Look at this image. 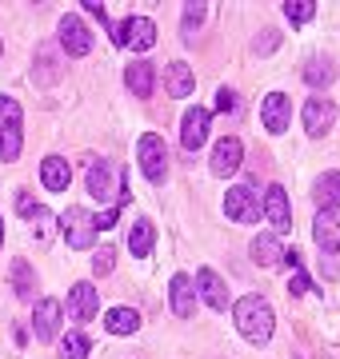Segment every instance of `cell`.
<instances>
[{
  "label": "cell",
  "instance_id": "ffe728a7",
  "mask_svg": "<svg viewBox=\"0 0 340 359\" xmlns=\"http://www.w3.org/2000/svg\"><path fill=\"white\" fill-rule=\"evenodd\" d=\"M164 84H169V96H192V84H197V76H192V68L184 65V60H172L169 68H164Z\"/></svg>",
  "mask_w": 340,
  "mask_h": 359
},
{
  "label": "cell",
  "instance_id": "5b68a950",
  "mask_svg": "<svg viewBox=\"0 0 340 359\" xmlns=\"http://www.w3.org/2000/svg\"><path fill=\"white\" fill-rule=\"evenodd\" d=\"M112 40H117V44H132L136 52H148L157 44V25H152L148 16H129V20L112 25Z\"/></svg>",
  "mask_w": 340,
  "mask_h": 359
},
{
  "label": "cell",
  "instance_id": "836d02e7",
  "mask_svg": "<svg viewBox=\"0 0 340 359\" xmlns=\"http://www.w3.org/2000/svg\"><path fill=\"white\" fill-rule=\"evenodd\" d=\"M276 44H280V36H276L273 28H264V36H256V40H252V52H273Z\"/></svg>",
  "mask_w": 340,
  "mask_h": 359
},
{
  "label": "cell",
  "instance_id": "5bb4252c",
  "mask_svg": "<svg viewBox=\"0 0 340 359\" xmlns=\"http://www.w3.org/2000/svg\"><path fill=\"white\" fill-rule=\"evenodd\" d=\"M264 216H268V224H273L276 231L292 228V208H288V196H285L280 184H273V188L264 192Z\"/></svg>",
  "mask_w": 340,
  "mask_h": 359
},
{
  "label": "cell",
  "instance_id": "d6a6232c",
  "mask_svg": "<svg viewBox=\"0 0 340 359\" xmlns=\"http://www.w3.org/2000/svg\"><path fill=\"white\" fill-rule=\"evenodd\" d=\"M32 224H37V240L44 244V240H48V224H53V216H48V208H37V216H32Z\"/></svg>",
  "mask_w": 340,
  "mask_h": 359
},
{
  "label": "cell",
  "instance_id": "ba28073f",
  "mask_svg": "<svg viewBox=\"0 0 340 359\" xmlns=\"http://www.w3.org/2000/svg\"><path fill=\"white\" fill-rule=\"evenodd\" d=\"M96 311H100V292L92 283H72V292H68V316L77 323H89V320H96Z\"/></svg>",
  "mask_w": 340,
  "mask_h": 359
},
{
  "label": "cell",
  "instance_id": "d6986e66",
  "mask_svg": "<svg viewBox=\"0 0 340 359\" xmlns=\"http://www.w3.org/2000/svg\"><path fill=\"white\" fill-rule=\"evenodd\" d=\"M40 180H44V188H48V192H68L72 168H68V160H60V156H48V160L40 164Z\"/></svg>",
  "mask_w": 340,
  "mask_h": 359
},
{
  "label": "cell",
  "instance_id": "4dcf8cb0",
  "mask_svg": "<svg viewBox=\"0 0 340 359\" xmlns=\"http://www.w3.org/2000/svg\"><path fill=\"white\" fill-rule=\"evenodd\" d=\"M216 112L236 116V112H240V96H236L233 88H221V92H216Z\"/></svg>",
  "mask_w": 340,
  "mask_h": 359
},
{
  "label": "cell",
  "instance_id": "e0dca14e",
  "mask_svg": "<svg viewBox=\"0 0 340 359\" xmlns=\"http://www.w3.org/2000/svg\"><path fill=\"white\" fill-rule=\"evenodd\" d=\"M169 299H172L176 320H188V316H192V308H197V287H192V280H188V276H172Z\"/></svg>",
  "mask_w": 340,
  "mask_h": 359
},
{
  "label": "cell",
  "instance_id": "f1b7e54d",
  "mask_svg": "<svg viewBox=\"0 0 340 359\" xmlns=\"http://www.w3.org/2000/svg\"><path fill=\"white\" fill-rule=\"evenodd\" d=\"M60 359H89V339L80 332L65 335V344H60Z\"/></svg>",
  "mask_w": 340,
  "mask_h": 359
},
{
  "label": "cell",
  "instance_id": "8d00e7d4",
  "mask_svg": "<svg viewBox=\"0 0 340 359\" xmlns=\"http://www.w3.org/2000/svg\"><path fill=\"white\" fill-rule=\"evenodd\" d=\"M117 216H120V208H117V204L108 208L105 216H92V219H96V231H100V228H112V224H117Z\"/></svg>",
  "mask_w": 340,
  "mask_h": 359
},
{
  "label": "cell",
  "instance_id": "277c9868",
  "mask_svg": "<svg viewBox=\"0 0 340 359\" xmlns=\"http://www.w3.org/2000/svg\"><path fill=\"white\" fill-rule=\"evenodd\" d=\"M89 192L96 196V200H112V196H117V208L129 200V188L117 184V168L108 164V160H92V168H89Z\"/></svg>",
  "mask_w": 340,
  "mask_h": 359
},
{
  "label": "cell",
  "instance_id": "74e56055",
  "mask_svg": "<svg viewBox=\"0 0 340 359\" xmlns=\"http://www.w3.org/2000/svg\"><path fill=\"white\" fill-rule=\"evenodd\" d=\"M0 244H4V219H0Z\"/></svg>",
  "mask_w": 340,
  "mask_h": 359
},
{
  "label": "cell",
  "instance_id": "7a4b0ae2",
  "mask_svg": "<svg viewBox=\"0 0 340 359\" xmlns=\"http://www.w3.org/2000/svg\"><path fill=\"white\" fill-rule=\"evenodd\" d=\"M20 140V104L13 96H0V160H16Z\"/></svg>",
  "mask_w": 340,
  "mask_h": 359
},
{
  "label": "cell",
  "instance_id": "f546056e",
  "mask_svg": "<svg viewBox=\"0 0 340 359\" xmlns=\"http://www.w3.org/2000/svg\"><path fill=\"white\" fill-rule=\"evenodd\" d=\"M200 20H204V4H200V0H188V4H184V40L197 36Z\"/></svg>",
  "mask_w": 340,
  "mask_h": 359
},
{
  "label": "cell",
  "instance_id": "8fae6325",
  "mask_svg": "<svg viewBox=\"0 0 340 359\" xmlns=\"http://www.w3.org/2000/svg\"><path fill=\"white\" fill-rule=\"evenodd\" d=\"M332 124H336V104L332 100L313 96V100L304 104V128H308V136H325Z\"/></svg>",
  "mask_w": 340,
  "mask_h": 359
},
{
  "label": "cell",
  "instance_id": "4fadbf2b",
  "mask_svg": "<svg viewBox=\"0 0 340 359\" xmlns=\"http://www.w3.org/2000/svg\"><path fill=\"white\" fill-rule=\"evenodd\" d=\"M32 332H37L40 344L56 339V332H60V299H40L37 311H32Z\"/></svg>",
  "mask_w": 340,
  "mask_h": 359
},
{
  "label": "cell",
  "instance_id": "30bf717a",
  "mask_svg": "<svg viewBox=\"0 0 340 359\" xmlns=\"http://www.w3.org/2000/svg\"><path fill=\"white\" fill-rule=\"evenodd\" d=\"M261 120H264V128L273 132V136H280V132L288 128V120H292V104H288L285 92H268V96H264Z\"/></svg>",
  "mask_w": 340,
  "mask_h": 359
},
{
  "label": "cell",
  "instance_id": "9c48e42d",
  "mask_svg": "<svg viewBox=\"0 0 340 359\" xmlns=\"http://www.w3.org/2000/svg\"><path fill=\"white\" fill-rule=\"evenodd\" d=\"M60 44L68 56H89L92 52V32L80 16H60Z\"/></svg>",
  "mask_w": 340,
  "mask_h": 359
},
{
  "label": "cell",
  "instance_id": "ac0fdd59",
  "mask_svg": "<svg viewBox=\"0 0 340 359\" xmlns=\"http://www.w3.org/2000/svg\"><path fill=\"white\" fill-rule=\"evenodd\" d=\"M313 236H316V244L325 248L328 256L340 252V208H336V212H320V216H316Z\"/></svg>",
  "mask_w": 340,
  "mask_h": 359
},
{
  "label": "cell",
  "instance_id": "f35d334b",
  "mask_svg": "<svg viewBox=\"0 0 340 359\" xmlns=\"http://www.w3.org/2000/svg\"><path fill=\"white\" fill-rule=\"evenodd\" d=\"M0 52H4V44H0Z\"/></svg>",
  "mask_w": 340,
  "mask_h": 359
},
{
  "label": "cell",
  "instance_id": "d590c367",
  "mask_svg": "<svg viewBox=\"0 0 340 359\" xmlns=\"http://www.w3.org/2000/svg\"><path fill=\"white\" fill-rule=\"evenodd\" d=\"M37 200H32V196H16V212H20V216H37Z\"/></svg>",
  "mask_w": 340,
  "mask_h": 359
},
{
  "label": "cell",
  "instance_id": "e575fe53",
  "mask_svg": "<svg viewBox=\"0 0 340 359\" xmlns=\"http://www.w3.org/2000/svg\"><path fill=\"white\" fill-rule=\"evenodd\" d=\"M288 292H292V295H304V292H308V276H304V271H292V280H288Z\"/></svg>",
  "mask_w": 340,
  "mask_h": 359
},
{
  "label": "cell",
  "instance_id": "d4e9b609",
  "mask_svg": "<svg viewBox=\"0 0 340 359\" xmlns=\"http://www.w3.org/2000/svg\"><path fill=\"white\" fill-rule=\"evenodd\" d=\"M152 240H157L152 224H148V219H136V224H132V231H129V252H132V256H148Z\"/></svg>",
  "mask_w": 340,
  "mask_h": 359
},
{
  "label": "cell",
  "instance_id": "7402d4cb",
  "mask_svg": "<svg viewBox=\"0 0 340 359\" xmlns=\"http://www.w3.org/2000/svg\"><path fill=\"white\" fill-rule=\"evenodd\" d=\"M316 204L320 212H336L340 208V172H325V176L316 180Z\"/></svg>",
  "mask_w": 340,
  "mask_h": 359
},
{
  "label": "cell",
  "instance_id": "83f0119b",
  "mask_svg": "<svg viewBox=\"0 0 340 359\" xmlns=\"http://www.w3.org/2000/svg\"><path fill=\"white\" fill-rule=\"evenodd\" d=\"M285 16L292 20V25H308V20L316 16V4H313V0H288Z\"/></svg>",
  "mask_w": 340,
  "mask_h": 359
},
{
  "label": "cell",
  "instance_id": "7c38bea8",
  "mask_svg": "<svg viewBox=\"0 0 340 359\" xmlns=\"http://www.w3.org/2000/svg\"><path fill=\"white\" fill-rule=\"evenodd\" d=\"M204 140H209V108H188L181 120V144L188 152H197Z\"/></svg>",
  "mask_w": 340,
  "mask_h": 359
},
{
  "label": "cell",
  "instance_id": "484cf974",
  "mask_svg": "<svg viewBox=\"0 0 340 359\" xmlns=\"http://www.w3.org/2000/svg\"><path fill=\"white\" fill-rule=\"evenodd\" d=\"M32 268H28L25 259H13V292L20 295V299H32Z\"/></svg>",
  "mask_w": 340,
  "mask_h": 359
},
{
  "label": "cell",
  "instance_id": "2e32d148",
  "mask_svg": "<svg viewBox=\"0 0 340 359\" xmlns=\"http://www.w3.org/2000/svg\"><path fill=\"white\" fill-rule=\"evenodd\" d=\"M240 156H244L240 140H236V136H224V140L212 148V176H233L236 168H240Z\"/></svg>",
  "mask_w": 340,
  "mask_h": 359
},
{
  "label": "cell",
  "instance_id": "1f68e13d",
  "mask_svg": "<svg viewBox=\"0 0 340 359\" xmlns=\"http://www.w3.org/2000/svg\"><path fill=\"white\" fill-rule=\"evenodd\" d=\"M112 256H117L112 248H100V252L92 256V271H96V276H108V271H112V264H117Z\"/></svg>",
  "mask_w": 340,
  "mask_h": 359
},
{
  "label": "cell",
  "instance_id": "603a6c76",
  "mask_svg": "<svg viewBox=\"0 0 340 359\" xmlns=\"http://www.w3.org/2000/svg\"><path fill=\"white\" fill-rule=\"evenodd\" d=\"M252 259H256L261 268H276V264L285 259V248H280L276 236H256V240H252Z\"/></svg>",
  "mask_w": 340,
  "mask_h": 359
},
{
  "label": "cell",
  "instance_id": "52a82bcc",
  "mask_svg": "<svg viewBox=\"0 0 340 359\" xmlns=\"http://www.w3.org/2000/svg\"><path fill=\"white\" fill-rule=\"evenodd\" d=\"M224 212H228V219H236V224H256L261 219V196L252 192V188H228V196H224Z\"/></svg>",
  "mask_w": 340,
  "mask_h": 359
},
{
  "label": "cell",
  "instance_id": "6da1fadb",
  "mask_svg": "<svg viewBox=\"0 0 340 359\" xmlns=\"http://www.w3.org/2000/svg\"><path fill=\"white\" fill-rule=\"evenodd\" d=\"M233 320H236V327H240V335H244L249 344H268V339H273L276 316H273V304L261 299V295H244V299H236Z\"/></svg>",
  "mask_w": 340,
  "mask_h": 359
},
{
  "label": "cell",
  "instance_id": "4316f807",
  "mask_svg": "<svg viewBox=\"0 0 340 359\" xmlns=\"http://www.w3.org/2000/svg\"><path fill=\"white\" fill-rule=\"evenodd\" d=\"M304 80H308L313 88H328V84H332V65H328V60H308Z\"/></svg>",
  "mask_w": 340,
  "mask_h": 359
},
{
  "label": "cell",
  "instance_id": "9a60e30c",
  "mask_svg": "<svg viewBox=\"0 0 340 359\" xmlns=\"http://www.w3.org/2000/svg\"><path fill=\"white\" fill-rule=\"evenodd\" d=\"M197 292L204 295V304H209L212 311H228V292H224V280L212 268H200L197 271Z\"/></svg>",
  "mask_w": 340,
  "mask_h": 359
},
{
  "label": "cell",
  "instance_id": "cb8c5ba5",
  "mask_svg": "<svg viewBox=\"0 0 340 359\" xmlns=\"http://www.w3.org/2000/svg\"><path fill=\"white\" fill-rule=\"evenodd\" d=\"M105 327L112 335H132L136 327H140V316H136L132 308H112L108 311V320H105Z\"/></svg>",
  "mask_w": 340,
  "mask_h": 359
},
{
  "label": "cell",
  "instance_id": "8992f818",
  "mask_svg": "<svg viewBox=\"0 0 340 359\" xmlns=\"http://www.w3.org/2000/svg\"><path fill=\"white\" fill-rule=\"evenodd\" d=\"M136 156H140V172H144V176L152 180V184H160V180H164V172H169V148H164V140H160L157 132L140 136Z\"/></svg>",
  "mask_w": 340,
  "mask_h": 359
},
{
  "label": "cell",
  "instance_id": "44dd1931",
  "mask_svg": "<svg viewBox=\"0 0 340 359\" xmlns=\"http://www.w3.org/2000/svg\"><path fill=\"white\" fill-rule=\"evenodd\" d=\"M124 84H129L132 96H152V84H157V72H152V65L148 60H136V65H129V72H124Z\"/></svg>",
  "mask_w": 340,
  "mask_h": 359
},
{
  "label": "cell",
  "instance_id": "3957f363",
  "mask_svg": "<svg viewBox=\"0 0 340 359\" xmlns=\"http://www.w3.org/2000/svg\"><path fill=\"white\" fill-rule=\"evenodd\" d=\"M60 231H65L68 248L84 252V248H92V240H96V219H92L89 208H68L65 216H60Z\"/></svg>",
  "mask_w": 340,
  "mask_h": 359
}]
</instances>
